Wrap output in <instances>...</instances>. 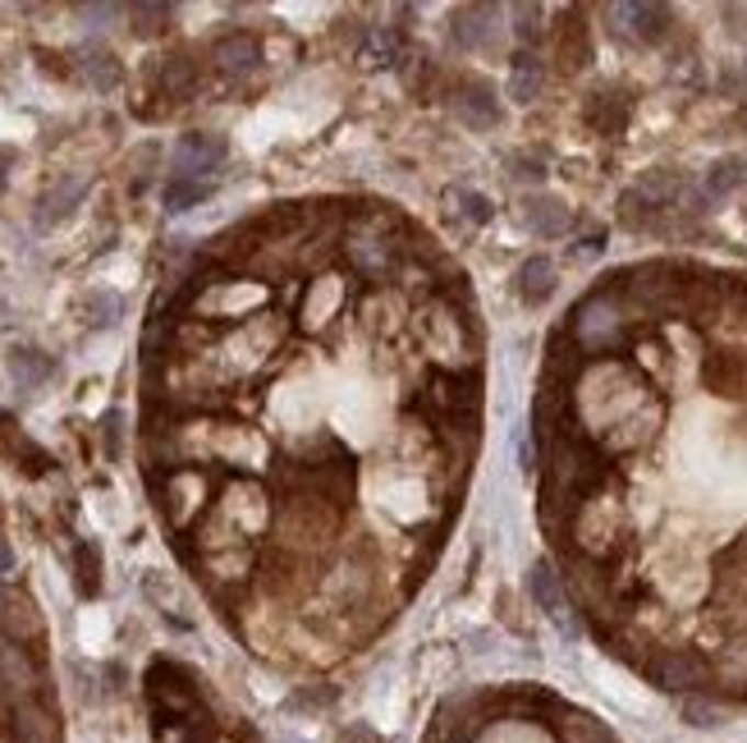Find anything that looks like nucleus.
<instances>
[{
    "label": "nucleus",
    "instance_id": "nucleus-38",
    "mask_svg": "<svg viewBox=\"0 0 747 743\" xmlns=\"http://www.w3.org/2000/svg\"><path fill=\"white\" fill-rule=\"evenodd\" d=\"M601 248H605L601 235H587L578 248H569V258H578V262H582V258H601Z\"/></svg>",
    "mask_w": 747,
    "mask_h": 743
},
{
    "label": "nucleus",
    "instance_id": "nucleus-36",
    "mask_svg": "<svg viewBox=\"0 0 747 743\" xmlns=\"http://www.w3.org/2000/svg\"><path fill=\"white\" fill-rule=\"evenodd\" d=\"M120 423H124V418L115 414V408H111L106 418H101V437H106V454H111V459H120Z\"/></svg>",
    "mask_w": 747,
    "mask_h": 743
},
{
    "label": "nucleus",
    "instance_id": "nucleus-13",
    "mask_svg": "<svg viewBox=\"0 0 747 743\" xmlns=\"http://www.w3.org/2000/svg\"><path fill=\"white\" fill-rule=\"evenodd\" d=\"M83 193H88V175H60L56 184H50V189L37 198V225L50 229V225L69 221L73 207L83 202Z\"/></svg>",
    "mask_w": 747,
    "mask_h": 743
},
{
    "label": "nucleus",
    "instance_id": "nucleus-34",
    "mask_svg": "<svg viewBox=\"0 0 747 743\" xmlns=\"http://www.w3.org/2000/svg\"><path fill=\"white\" fill-rule=\"evenodd\" d=\"M509 14H513V33H519V42L528 50L541 37V19H546V10H541V5H513Z\"/></svg>",
    "mask_w": 747,
    "mask_h": 743
},
{
    "label": "nucleus",
    "instance_id": "nucleus-19",
    "mask_svg": "<svg viewBox=\"0 0 747 743\" xmlns=\"http://www.w3.org/2000/svg\"><path fill=\"white\" fill-rule=\"evenodd\" d=\"M555 285H559V271H555L551 258H541V252H536V258H528V262L519 267V275H513V290H519V299H523L528 307L551 303Z\"/></svg>",
    "mask_w": 747,
    "mask_h": 743
},
{
    "label": "nucleus",
    "instance_id": "nucleus-40",
    "mask_svg": "<svg viewBox=\"0 0 747 743\" xmlns=\"http://www.w3.org/2000/svg\"><path fill=\"white\" fill-rule=\"evenodd\" d=\"M340 743H376V739L367 734V725H353V730H349V734H344Z\"/></svg>",
    "mask_w": 747,
    "mask_h": 743
},
{
    "label": "nucleus",
    "instance_id": "nucleus-7",
    "mask_svg": "<svg viewBox=\"0 0 747 743\" xmlns=\"http://www.w3.org/2000/svg\"><path fill=\"white\" fill-rule=\"evenodd\" d=\"M225 157H229V143H225V134L193 130V134H184V138L174 143V151H170V166H174V175L207 179V170H216Z\"/></svg>",
    "mask_w": 747,
    "mask_h": 743
},
{
    "label": "nucleus",
    "instance_id": "nucleus-33",
    "mask_svg": "<svg viewBox=\"0 0 747 743\" xmlns=\"http://www.w3.org/2000/svg\"><path fill=\"white\" fill-rule=\"evenodd\" d=\"M656 216H660V212H656L637 189H629V193L620 198V221H624L629 229H647V225H656Z\"/></svg>",
    "mask_w": 747,
    "mask_h": 743
},
{
    "label": "nucleus",
    "instance_id": "nucleus-1",
    "mask_svg": "<svg viewBox=\"0 0 747 743\" xmlns=\"http://www.w3.org/2000/svg\"><path fill=\"white\" fill-rule=\"evenodd\" d=\"M395 212H363L344 235V252L363 280H391V271L404 262V244L395 239Z\"/></svg>",
    "mask_w": 747,
    "mask_h": 743
},
{
    "label": "nucleus",
    "instance_id": "nucleus-14",
    "mask_svg": "<svg viewBox=\"0 0 747 743\" xmlns=\"http://www.w3.org/2000/svg\"><path fill=\"white\" fill-rule=\"evenodd\" d=\"M212 60H216L220 74H229V79H244V74H252L257 65H262V42H257L252 33H244V29H235V33H225L212 46Z\"/></svg>",
    "mask_w": 747,
    "mask_h": 743
},
{
    "label": "nucleus",
    "instance_id": "nucleus-8",
    "mask_svg": "<svg viewBox=\"0 0 747 743\" xmlns=\"http://www.w3.org/2000/svg\"><path fill=\"white\" fill-rule=\"evenodd\" d=\"M519 221L532 229L536 239H564L574 229V212L564 198H551V193H528L519 202Z\"/></svg>",
    "mask_w": 747,
    "mask_h": 743
},
{
    "label": "nucleus",
    "instance_id": "nucleus-5",
    "mask_svg": "<svg viewBox=\"0 0 747 743\" xmlns=\"http://www.w3.org/2000/svg\"><path fill=\"white\" fill-rule=\"evenodd\" d=\"M147 698H151V716L161 725H179L202 716V698H197V679L174 661H151L147 671Z\"/></svg>",
    "mask_w": 747,
    "mask_h": 743
},
{
    "label": "nucleus",
    "instance_id": "nucleus-10",
    "mask_svg": "<svg viewBox=\"0 0 747 743\" xmlns=\"http://www.w3.org/2000/svg\"><path fill=\"white\" fill-rule=\"evenodd\" d=\"M528 587H532V601H536L541 610H546L564 633H574V629H578V620H574V601H569V587H564V578H559L551 565H532Z\"/></svg>",
    "mask_w": 747,
    "mask_h": 743
},
{
    "label": "nucleus",
    "instance_id": "nucleus-25",
    "mask_svg": "<svg viewBox=\"0 0 747 743\" xmlns=\"http://www.w3.org/2000/svg\"><path fill=\"white\" fill-rule=\"evenodd\" d=\"M212 193H216V184H212V179L170 175V179H166V189H161V202H166V212H193L197 202H207Z\"/></svg>",
    "mask_w": 747,
    "mask_h": 743
},
{
    "label": "nucleus",
    "instance_id": "nucleus-20",
    "mask_svg": "<svg viewBox=\"0 0 747 743\" xmlns=\"http://www.w3.org/2000/svg\"><path fill=\"white\" fill-rule=\"evenodd\" d=\"M711 684L729 688V694H747V633L729 638V643L711 656Z\"/></svg>",
    "mask_w": 747,
    "mask_h": 743
},
{
    "label": "nucleus",
    "instance_id": "nucleus-18",
    "mask_svg": "<svg viewBox=\"0 0 747 743\" xmlns=\"http://www.w3.org/2000/svg\"><path fill=\"white\" fill-rule=\"evenodd\" d=\"M73 69H79L83 83L97 88V92H111V88H120V79H124L115 50H106V46H79V50H73Z\"/></svg>",
    "mask_w": 747,
    "mask_h": 743
},
{
    "label": "nucleus",
    "instance_id": "nucleus-27",
    "mask_svg": "<svg viewBox=\"0 0 747 743\" xmlns=\"http://www.w3.org/2000/svg\"><path fill=\"white\" fill-rule=\"evenodd\" d=\"M120 317H124V299H120L115 290H88V294H83V326L106 330V326H115Z\"/></svg>",
    "mask_w": 747,
    "mask_h": 743
},
{
    "label": "nucleus",
    "instance_id": "nucleus-23",
    "mask_svg": "<svg viewBox=\"0 0 747 743\" xmlns=\"http://www.w3.org/2000/svg\"><path fill=\"white\" fill-rule=\"evenodd\" d=\"M642 198H647L652 202V207L656 212H665V207H675V202L688 193V184H683V175L679 170H669V166H656V170H647V175H642L637 179V184H633Z\"/></svg>",
    "mask_w": 747,
    "mask_h": 743
},
{
    "label": "nucleus",
    "instance_id": "nucleus-2",
    "mask_svg": "<svg viewBox=\"0 0 747 743\" xmlns=\"http://www.w3.org/2000/svg\"><path fill=\"white\" fill-rule=\"evenodd\" d=\"M418 408L427 414L431 427L450 431V437H477V408H482V395H477V376H454V372H435L427 386H422V399Z\"/></svg>",
    "mask_w": 747,
    "mask_h": 743
},
{
    "label": "nucleus",
    "instance_id": "nucleus-39",
    "mask_svg": "<svg viewBox=\"0 0 747 743\" xmlns=\"http://www.w3.org/2000/svg\"><path fill=\"white\" fill-rule=\"evenodd\" d=\"M513 166H519V170H513L519 179H541V166H532V161H523V157H513Z\"/></svg>",
    "mask_w": 747,
    "mask_h": 743
},
{
    "label": "nucleus",
    "instance_id": "nucleus-41",
    "mask_svg": "<svg viewBox=\"0 0 747 743\" xmlns=\"http://www.w3.org/2000/svg\"><path fill=\"white\" fill-rule=\"evenodd\" d=\"M5 170H10V151L0 147V184H5Z\"/></svg>",
    "mask_w": 747,
    "mask_h": 743
},
{
    "label": "nucleus",
    "instance_id": "nucleus-35",
    "mask_svg": "<svg viewBox=\"0 0 747 743\" xmlns=\"http://www.w3.org/2000/svg\"><path fill=\"white\" fill-rule=\"evenodd\" d=\"M683 716H688V725H720V716H725V711H720L711 698H688Z\"/></svg>",
    "mask_w": 747,
    "mask_h": 743
},
{
    "label": "nucleus",
    "instance_id": "nucleus-15",
    "mask_svg": "<svg viewBox=\"0 0 747 743\" xmlns=\"http://www.w3.org/2000/svg\"><path fill=\"white\" fill-rule=\"evenodd\" d=\"M496 19H500L496 5H459V10L450 14V37H454L463 50H477V46H486V42L496 37Z\"/></svg>",
    "mask_w": 747,
    "mask_h": 743
},
{
    "label": "nucleus",
    "instance_id": "nucleus-26",
    "mask_svg": "<svg viewBox=\"0 0 747 743\" xmlns=\"http://www.w3.org/2000/svg\"><path fill=\"white\" fill-rule=\"evenodd\" d=\"M738 189H747V161L743 157H720L706 170V198H734Z\"/></svg>",
    "mask_w": 747,
    "mask_h": 743
},
{
    "label": "nucleus",
    "instance_id": "nucleus-37",
    "mask_svg": "<svg viewBox=\"0 0 747 743\" xmlns=\"http://www.w3.org/2000/svg\"><path fill=\"white\" fill-rule=\"evenodd\" d=\"M79 14L92 23V29H106V23H111V19H120L124 10H120V5H83Z\"/></svg>",
    "mask_w": 747,
    "mask_h": 743
},
{
    "label": "nucleus",
    "instance_id": "nucleus-12",
    "mask_svg": "<svg viewBox=\"0 0 747 743\" xmlns=\"http://www.w3.org/2000/svg\"><path fill=\"white\" fill-rule=\"evenodd\" d=\"M454 115L468 124V130L486 134V130H496V124H500V97L491 92V83L468 79V83L454 92Z\"/></svg>",
    "mask_w": 747,
    "mask_h": 743
},
{
    "label": "nucleus",
    "instance_id": "nucleus-3",
    "mask_svg": "<svg viewBox=\"0 0 747 743\" xmlns=\"http://www.w3.org/2000/svg\"><path fill=\"white\" fill-rule=\"evenodd\" d=\"M569 532L578 537L582 560H591V565H601V560H610L614 551H620L624 532H629V519H624L620 496H610L605 486H601L597 496H587V500L578 505V515H574Z\"/></svg>",
    "mask_w": 747,
    "mask_h": 743
},
{
    "label": "nucleus",
    "instance_id": "nucleus-4",
    "mask_svg": "<svg viewBox=\"0 0 747 743\" xmlns=\"http://www.w3.org/2000/svg\"><path fill=\"white\" fill-rule=\"evenodd\" d=\"M569 336L582 353H610L624 345V303L620 290H597L587 294L569 313Z\"/></svg>",
    "mask_w": 747,
    "mask_h": 743
},
{
    "label": "nucleus",
    "instance_id": "nucleus-16",
    "mask_svg": "<svg viewBox=\"0 0 747 743\" xmlns=\"http://www.w3.org/2000/svg\"><path fill=\"white\" fill-rule=\"evenodd\" d=\"M629 115H633V97L620 92V88H601L597 97L587 101V124H591L597 134H605V138L624 134V130H629Z\"/></svg>",
    "mask_w": 747,
    "mask_h": 743
},
{
    "label": "nucleus",
    "instance_id": "nucleus-6",
    "mask_svg": "<svg viewBox=\"0 0 747 743\" xmlns=\"http://www.w3.org/2000/svg\"><path fill=\"white\" fill-rule=\"evenodd\" d=\"M652 679L665 694H683V698H706L711 688V656L692 652V648H675V652H660L652 661Z\"/></svg>",
    "mask_w": 747,
    "mask_h": 743
},
{
    "label": "nucleus",
    "instance_id": "nucleus-32",
    "mask_svg": "<svg viewBox=\"0 0 747 743\" xmlns=\"http://www.w3.org/2000/svg\"><path fill=\"white\" fill-rule=\"evenodd\" d=\"M128 19H134V33L138 37H157L170 29L174 5H128Z\"/></svg>",
    "mask_w": 747,
    "mask_h": 743
},
{
    "label": "nucleus",
    "instance_id": "nucleus-11",
    "mask_svg": "<svg viewBox=\"0 0 747 743\" xmlns=\"http://www.w3.org/2000/svg\"><path fill=\"white\" fill-rule=\"evenodd\" d=\"M610 19L620 23V33H629L633 42H665L669 29H675V14H669V5H610Z\"/></svg>",
    "mask_w": 747,
    "mask_h": 743
},
{
    "label": "nucleus",
    "instance_id": "nucleus-24",
    "mask_svg": "<svg viewBox=\"0 0 747 743\" xmlns=\"http://www.w3.org/2000/svg\"><path fill=\"white\" fill-rule=\"evenodd\" d=\"M559 69H582L587 60H591V42H587V29H582V14L578 10H569L564 14V29H559Z\"/></svg>",
    "mask_w": 747,
    "mask_h": 743
},
{
    "label": "nucleus",
    "instance_id": "nucleus-9",
    "mask_svg": "<svg viewBox=\"0 0 747 743\" xmlns=\"http://www.w3.org/2000/svg\"><path fill=\"white\" fill-rule=\"evenodd\" d=\"M427 349L441 358V363H468V353L463 349H473V336L463 330V317L454 313V307H435V313L427 317Z\"/></svg>",
    "mask_w": 747,
    "mask_h": 743
},
{
    "label": "nucleus",
    "instance_id": "nucleus-31",
    "mask_svg": "<svg viewBox=\"0 0 747 743\" xmlns=\"http://www.w3.org/2000/svg\"><path fill=\"white\" fill-rule=\"evenodd\" d=\"M450 202H454V212L468 221V225H491V221H496V202L486 198V193H477V189H454Z\"/></svg>",
    "mask_w": 747,
    "mask_h": 743
},
{
    "label": "nucleus",
    "instance_id": "nucleus-21",
    "mask_svg": "<svg viewBox=\"0 0 747 743\" xmlns=\"http://www.w3.org/2000/svg\"><path fill=\"white\" fill-rule=\"evenodd\" d=\"M541 83H546V65L532 50H519V56L509 60V97L519 101V106H532L541 97Z\"/></svg>",
    "mask_w": 747,
    "mask_h": 743
},
{
    "label": "nucleus",
    "instance_id": "nucleus-22",
    "mask_svg": "<svg viewBox=\"0 0 747 743\" xmlns=\"http://www.w3.org/2000/svg\"><path fill=\"white\" fill-rule=\"evenodd\" d=\"M10 376H14L19 391H37L42 381L56 376V358L42 353V349L19 345V349H10Z\"/></svg>",
    "mask_w": 747,
    "mask_h": 743
},
{
    "label": "nucleus",
    "instance_id": "nucleus-30",
    "mask_svg": "<svg viewBox=\"0 0 747 743\" xmlns=\"http://www.w3.org/2000/svg\"><path fill=\"white\" fill-rule=\"evenodd\" d=\"M161 88H166L170 97H189V92L197 88V65H193V56H166V65H161Z\"/></svg>",
    "mask_w": 747,
    "mask_h": 743
},
{
    "label": "nucleus",
    "instance_id": "nucleus-17",
    "mask_svg": "<svg viewBox=\"0 0 747 743\" xmlns=\"http://www.w3.org/2000/svg\"><path fill=\"white\" fill-rule=\"evenodd\" d=\"M587 363V353L574 345L569 330H559V336L546 345V386H559V391H574V381Z\"/></svg>",
    "mask_w": 747,
    "mask_h": 743
},
{
    "label": "nucleus",
    "instance_id": "nucleus-29",
    "mask_svg": "<svg viewBox=\"0 0 747 743\" xmlns=\"http://www.w3.org/2000/svg\"><path fill=\"white\" fill-rule=\"evenodd\" d=\"M73 583H79L83 597L101 593V551H97V542H79V547H73Z\"/></svg>",
    "mask_w": 747,
    "mask_h": 743
},
{
    "label": "nucleus",
    "instance_id": "nucleus-28",
    "mask_svg": "<svg viewBox=\"0 0 747 743\" xmlns=\"http://www.w3.org/2000/svg\"><path fill=\"white\" fill-rule=\"evenodd\" d=\"M363 56H367V65H399V56H404V33L399 29H367V37H363Z\"/></svg>",
    "mask_w": 747,
    "mask_h": 743
}]
</instances>
